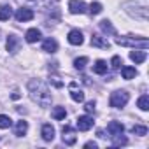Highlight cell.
<instances>
[{"label": "cell", "instance_id": "cell-1", "mask_svg": "<svg viewBox=\"0 0 149 149\" xmlns=\"http://www.w3.org/2000/svg\"><path fill=\"white\" fill-rule=\"evenodd\" d=\"M28 90H30V97L33 98V102H37L40 107H47L51 104V93L49 88L39 81V79H32L28 83Z\"/></svg>", "mask_w": 149, "mask_h": 149}, {"label": "cell", "instance_id": "cell-2", "mask_svg": "<svg viewBox=\"0 0 149 149\" xmlns=\"http://www.w3.org/2000/svg\"><path fill=\"white\" fill-rule=\"evenodd\" d=\"M128 98H130V95L126 91H114L111 95V98H109V104L114 109H121V107H125L128 104Z\"/></svg>", "mask_w": 149, "mask_h": 149}, {"label": "cell", "instance_id": "cell-3", "mask_svg": "<svg viewBox=\"0 0 149 149\" xmlns=\"http://www.w3.org/2000/svg\"><path fill=\"white\" fill-rule=\"evenodd\" d=\"M116 42L119 46H132V47H137L139 46L142 49H147V46H149V42L146 39H133V37H118Z\"/></svg>", "mask_w": 149, "mask_h": 149}, {"label": "cell", "instance_id": "cell-4", "mask_svg": "<svg viewBox=\"0 0 149 149\" xmlns=\"http://www.w3.org/2000/svg\"><path fill=\"white\" fill-rule=\"evenodd\" d=\"M68 11L72 14H83V13H86V4L83 0H70L68 2Z\"/></svg>", "mask_w": 149, "mask_h": 149}, {"label": "cell", "instance_id": "cell-5", "mask_svg": "<svg viewBox=\"0 0 149 149\" xmlns=\"http://www.w3.org/2000/svg\"><path fill=\"white\" fill-rule=\"evenodd\" d=\"M16 19H18L19 23L30 21V19H33V11H32V9H26V7H21V9L16 11Z\"/></svg>", "mask_w": 149, "mask_h": 149}, {"label": "cell", "instance_id": "cell-6", "mask_svg": "<svg viewBox=\"0 0 149 149\" xmlns=\"http://www.w3.org/2000/svg\"><path fill=\"white\" fill-rule=\"evenodd\" d=\"M107 132H109V135H111V137L123 135V132H125V126H123L119 121H111V123L107 125Z\"/></svg>", "mask_w": 149, "mask_h": 149}, {"label": "cell", "instance_id": "cell-7", "mask_svg": "<svg viewBox=\"0 0 149 149\" xmlns=\"http://www.w3.org/2000/svg\"><path fill=\"white\" fill-rule=\"evenodd\" d=\"M91 126H93V119L90 116H79L77 118V128L81 132H88Z\"/></svg>", "mask_w": 149, "mask_h": 149}, {"label": "cell", "instance_id": "cell-8", "mask_svg": "<svg viewBox=\"0 0 149 149\" xmlns=\"http://www.w3.org/2000/svg\"><path fill=\"white\" fill-rule=\"evenodd\" d=\"M83 33H81V30H70L68 32V42L72 44V46H81L83 44Z\"/></svg>", "mask_w": 149, "mask_h": 149}, {"label": "cell", "instance_id": "cell-9", "mask_svg": "<svg viewBox=\"0 0 149 149\" xmlns=\"http://www.w3.org/2000/svg\"><path fill=\"white\" fill-rule=\"evenodd\" d=\"M91 46H95V47H102V49H109V47H111L109 40H105V39L100 37V35H93V37H91Z\"/></svg>", "mask_w": 149, "mask_h": 149}, {"label": "cell", "instance_id": "cell-10", "mask_svg": "<svg viewBox=\"0 0 149 149\" xmlns=\"http://www.w3.org/2000/svg\"><path fill=\"white\" fill-rule=\"evenodd\" d=\"M40 135H42V139H44L46 142H51V140L54 139V126H51V125H44Z\"/></svg>", "mask_w": 149, "mask_h": 149}, {"label": "cell", "instance_id": "cell-11", "mask_svg": "<svg viewBox=\"0 0 149 149\" xmlns=\"http://www.w3.org/2000/svg\"><path fill=\"white\" fill-rule=\"evenodd\" d=\"M63 142L72 146V144H76V135H74L72 128L70 126H63Z\"/></svg>", "mask_w": 149, "mask_h": 149}, {"label": "cell", "instance_id": "cell-12", "mask_svg": "<svg viewBox=\"0 0 149 149\" xmlns=\"http://www.w3.org/2000/svg\"><path fill=\"white\" fill-rule=\"evenodd\" d=\"M25 39H26V42H30V44L37 42V40L40 39V30H37V28H30V30L26 32Z\"/></svg>", "mask_w": 149, "mask_h": 149}, {"label": "cell", "instance_id": "cell-13", "mask_svg": "<svg viewBox=\"0 0 149 149\" xmlns=\"http://www.w3.org/2000/svg\"><path fill=\"white\" fill-rule=\"evenodd\" d=\"M18 46H19V39H18L16 35H9V37H7V51L16 53V51H18Z\"/></svg>", "mask_w": 149, "mask_h": 149}, {"label": "cell", "instance_id": "cell-14", "mask_svg": "<svg viewBox=\"0 0 149 149\" xmlns=\"http://www.w3.org/2000/svg\"><path fill=\"white\" fill-rule=\"evenodd\" d=\"M42 49H44L46 53H54V51L58 49V42H56L54 39H47V40L42 42Z\"/></svg>", "mask_w": 149, "mask_h": 149}, {"label": "cell", "instance_id": "cell-15", "mask_svg": "<svg viewBox=\"0 0 149 149\" xmlns=\"http://www.w3.org/2000/svg\"><path fill=\"white\" fill-rule=\"evenodd\" d=\"M130 60L135 61V63L146 61V49H142V51H132V53H130Z\"/></svg>", "mask_w": 149, "mask_h": 149}, {"label": "cell", "instance_id": "cell-16", "mask_svg": "<svg viewBox=\"0 0 149 149\" xmlns=\"http://www.w3.org/2000/svg\"><path fill=\"white\" fill-rule=\"evenodd\" d=\"M121 76H123V79H133L137 76V70L133 67H123L121 68Z\"/></svg>", "mask_w": 149, "mask_h": 149}, {"label": "cell", "instance_id": "cell-17", "mask_svg": "<svg viewBox=\"0 0 149 149\" xmlns=\"http://www.w3.org/2000/svg\"><path fill=\"white\" fill-rule=\"evenodd\" d=\"M93 72H95V74H100V76H102V74H105V72H107V61L98 60V61L93 65Z\"/></svg>", "mask_w": 149, "mask_h": 149}, {"label": "cell", "instance_id": "cell-18", "mask_svg": "<svg viewBox=\"0 0 149 149\" xmlns=\"http://www.w3.org/2000/svg\"><path fill=\"white\" fill-rule=\"evenodd\" d=\"M26 130H28V123H26V121H18V125H16V130H14V135H18V137H23V135L26 133Z\"/></svg>", "mask_w": 149, "mask_h": 149}, {"label": "cell", "instance_id": "cell-19", "mask_svg": "<svg viewBox=\"0 0 149 149\" xmlns=\"http://www.w3.org/2000/svg\"><path fill=\"white\" fill-rule=\"evenodd\" d=\"M11 16H13V11H11L9 6L0 7V21H7V19H11Z\"/></svg>", "mask_w": 149, "mask_h": 149}, {"label": "cell", "instance_id": "cell-20", "mask_svg": "<svg viewBox=\"0 0 149 149\" xmlns=\"http://www.w3.org/2000/svg\"><path fill=\"white\" fill-rule=\"evenodd\" d=\"M137 107H139L140 111H149V97H147V95H142V97L139 98V102H137Z\"/></svg>", "mask_w": 149, "mask_h": 149}, {"label": "cell", "instance_id": "cell-21", "mask_svg": "<svg viewBox=\"0 0 149 149\" xmlns=\"http://www.w3.org/2000/svg\"><path fill=\"white\" fill-rule=\"evenodd\" d=\"M51 116H53L54 119H65L67 111H65V107H54L53 112H51Z\"/></svg>", "mask_w": 149, "mask_h": 149}, {"label": "cell", "instance_id": "cell-22", "mask_svg": "<svg viewBox=\"0 0 149 149\" xmlns=\"http://www.w3.org/2000/svg\"><path fill=\"white\" fill-rule=\"evenodd\" d=\"M70 97H72L74 102H84V93H83L81 90H72Z\"/></svg>", "mask_w": 149, "mask_h": 149}, {"label": "cell", "instance_id": "cell-23", "mask_svg": "<svg viewBox=\"0 0 149 149\" xmlns=\"http://www.w3.org/2000/svg\"><path fill=\"white\" fill-rule=\"evenodd\" d=\"M100 28L104 30V32H107V33H116V30H114V26L111 25V21H107V19H104V21H100Z\"/></svg>", "mask_w": 149, "mask_h": 149}, {"label": "cell", "instance_id": "cell-24", "mask_svg": "<svg viewBox=\"0 0 149 149\" xmlns=\"http://www.w3.org/2000/svg\"><path fill=\"white\" fill-rule=\"evenodd\" d=\"M86 63H88V58L86 56H81V58H77L76 61H74V67H76L77 70H83L86 67Z\"/></svg>", "mask_w": 149, "mask_h": 149}, {"label": "cell", "instance_id": "cell-25", "mask_svg": "<svg viewBox=\"0 0 149 149\" xmlns=\"http://www.w3.org/2000/svg\"><path fill=\"white\" fill-rule=\"evenodd\" d=\"M13 125V119L9 116H4V114H0V128H9Z\"/></svg>", "mask_w": 149, "mask_h": 149}, {"label": "cell", "instance_id": "cell-26", "mask_svg": "<svg viewBox=\"0 0 149 149\" xmlns=\"http://www.w3.org/2000/svg\"><path fill=\"white\" fill-rule=\"evenodd\" d=\"M90 13H91V14H100V13H102V4H100V2H91Z\"/></svg>", "mask_w": 149, "mask_h": 149}, {"label": "cell", "instance_id": "cell-27", "mask_svg": "<svg viewBox=\"0 0 149 149\" xmlns=\"http://www.w3.org/2000/svg\"><path fill=\"white\" fill-rule=\"evenodd\" d=\"M132 132H133L135 135H146V133H147V128H146V126H140V125H135V126L132 128Z\"/></svg>", "mask_w": 149, "mask_h": 149}, {"label": "cell", "instance_id": "cell-28", "mask_svg": "<svg viewBox=\"0 0 149 149\" xmlns=\"http://www.w3.org/2000/svg\"><path fill=\"white\" fill-rule=\"evenodd\" d=\"M128 140L125 139V137H121V135H116V137H112V146H125Z\"/></svg>", "mask_w": 149, "mask_h": 149}, {"label": "cell", "instance_id": "cell-29", "mask_svg": "<svg viewBox=\"0 0 149 149\" xmlns=\"http://www.w3.org/2000/svg\"><path fill=\"white\" fill-rule=\"evenodd\" d=\"M111 67H112V68H119V67H121V58H119V56H112Z\"/></svg>", "mask_w": 149, "mask_h": 149}, {"label": "cell", "instance_id": "cell-30", "mask_svg": "<svg viewBox=\"0 0 149 149\" xmlns=\"http://www.w3.org/2000/svg\"><path fill=\"white\" fill-rule=\"evenodd\" d=\"M84 109H86V112H95V102H88L84 105Z\"/></svg>", "mask_w": 149, "mask_h": 149}, {"label": "cell", "instance_id": "cell-31", "mask_svg": "<svg viewBox=\"0 0 149 149\" xmlns=\"http://www.w3.org/2000/svg\"><path fill=\"white\" fill-rule=\"evenodd\" d=\"M84 147H93V149H95V147H97V144H95V142H86V144H84Z\"/></svg>", "mask_w": 149, "mask_h": 149}]
</instances>
